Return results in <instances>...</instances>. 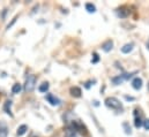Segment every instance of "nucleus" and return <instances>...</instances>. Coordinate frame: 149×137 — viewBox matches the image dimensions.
<instances>
[{"mask_svg":"<svg viewBox=\"0 0 149 137\" xmlns=\"http://www.w3.org/2000/svg\"><path fill=\"white\" fill-rule=\"evenodd\" d=\"M125 99H126V100H134L133 97H128V96H125Z\"/></svg>","mask_w":149,"mask_h":137,"instance_id":"nucleus-23","label":"nucleus"},{"mask_svg":"<svg viewBox=\"0 0 149 137\" xmlns=\"http://www.w3.org/2000/svg\"><path fill=\"white\" fill-rule=\"evenodd\" d=\"M86 9H87L88 13H95V12H96V7H95V5H93V3H90V2L86 3Z\"/></svg>","mask_w":149,"mask_h":137,"instance_id":"nucleus-14","label":"nucleus"},{"mask_svg":"<svg viewBox=\"0 0 149 137\" xmlns=\"http://www.w3.org/2000/svg\"><path fill=\"white\" fill-rule=\"evenodd\" d=\"M98 60H100V58H98V54H97V53H94V59L91 60V62H93V64H96Z\"/></svg>","mask_w":149,"mask_h":137,"instance_id":"nucleus-19","label":"nucleus"},{"mask_svg":"<svg viewBox=\"0 0 149 137\" xmlns=\"http://www.w3.org/2000/svg\"><path fill=\"white\" fill-rule=\"evenodd\" d=\"M21 90H22V86H21V84H19V83L14 84L13 88H12V92H13V93H20Z\"/></svg>","mask_w":149,"mask_h":137,"instance_id":"nucleus-16","label":"nucleus"},{"mask_svg":"<svg viewBox=\"0 0 149 137\" xmlns=\"http://www.w3.org/2000/svg\"><path fill=\"white\" fill-rule=\"evenodd\" d=\"M124 81H125V78H124V76H123V75H119V76H117V77H113V78H112V82H113V84H114V85H119V84H121Z\"/></svg>","mask_w":149,"mask_h":137,"instance_id":"nucleus-13","label":"nucleus"},{"mask_svg":"<svg viewBox=\"0 0 149 137\" xmlns=\"http://www.w3.org/2000/svg\"><path fill=\"white\" fill-rule=\"evenodd\" d=\"M134 112H135V113H134V126H135L136 128H140V127L143 126V122H142L141 118L138 116V109H135Z\"/></svg>","mask_w":149,"mask_h":137,"instance_id":"nucleus-6","label":"nucleus"},{"mask_svg":"<svg viewBox=\"0 0 149 137\" xmlns=\"http://www.w3.org/2000/svg\"><path fill=\"white\" fill-rule=\"evenodd\" d=\"M147 48L149 50V39H148V42H147Z\"/></svg>","mask_w":149,"mask_h":137,"instance_id":"nucleus-24","label":"nucleus"},{"mask_svg":"<svg viewBox=\"0 0 149 137\" xmlns=\"http://www.w3.org/2000/svg\"><path fill=\"white\" fill-rule=\"evenodd\" d=\"M84 86H86V88H87V89H89V88H90V86H91V81H89V82H87V83H86V85H84Z\"/></svg>","mask_w":149,"mask_h":137,"instance_id":"nucleus-22","label":"nucleus"},{"mask_svg":"<svg viewBox=\"0 0 149 137\" xmlns=\"http://www.w3.org/2000/svg\"><path fill=\"white\" fill-rule=\"evenodd\" d=\"M27 130H28V127H27L26 125H22V126H20V127L17 128L16 135H17V136H23V135L27 133Z\"/></svg>","mask_w":149,"mask_h":137,"instance_id":"nucleus-11","label":"nucleus"},{"mask_svg":"<svg viewBox=\"0 0 149 137\" xmlns=\"http://www.w3.org/2000/svg\"><path fill=\"white\" fill-rule=\"evenodd\" d=\"M148 90H149V83H148Z\"/></svg>","mask_w":149,"mask_h":137,"instance_id":"nucleus-25","label":"nucleus"},{"mask_svg":"<svg viewBox=\"0 0 149 137\" xmlns=\"http://www.w3.org/2000/svg\"><path fill=\"white\" fill-rule=\"evenodd\" d=\"M7 136V126L5 122H0V137Z\"/></svg>","mask_w":149,"mask_h":137,"instance_id":"nucleus-12","label":"nucleus"},{"mask_svg":"<svg viewBox=\"0 0 149 137\" xmlns=\"http://www.w3.org/2000/svg\"><path fill=\"white\" fill-rule=\"evenodd\" d=\"M143 127L146 130H149V120H145L143 121Z\"/></svg>","mask_w":149,"mask_h":137,"instance_id":"nucleus-21","label":"nucleus"},{"mask_svg":"<svg viewBox=\"0 0 149 137\" xmlns=\"http://www.w3.org/2000/svg\"><path fill=\"white\" fill-rule=\"evenodd\" d=\"M38 90H39L40 92H46V91L49 90V83H47V82H44V83H42V84L39 85Z\"/></svg>","mask_w":149,"mask_h":137,"instance_id":"nucleus-15","label":"nucleus"},{"mask_svg":"<svg viewBox=\"0 0 149 137\" xmlns=\"http://www.w3.org/2000/svg\"><path fill=\"white\" fill-rule=\"evenodd\" d=\"M123 127H124V129H125V133H126L127 135H131V134H132L131 127H130V125H128L127 122H124V123H123Z\"/></svg>","mask_w":149,"mask_h":137,"instance_id":"nucleus-17","label":"nucleus"},{"mask_svg":"<svg viewBox=\"0 0 149 137\" xmlns=\"http://www.w3.org/2000/svg\"><path fill=\"white\" fill-rule=\"evenodd\" d=\"M36 76L35 75H28L27 80H26V84H24V90L27 92H31L35 89V84H36Z\"/></svg>","mask_w":149,"mask_h":137,"instance_id":"nucleus-2","label":"nucleus"},{"mask_svg":"<svg viewBox=\"0 0 149 137\" xmlns=\"http://www.w3.org/2000/svg\"><path fill=\"white\" fill-rule=\"evenodd\" d=\"M133 47H134V44H133V43H130V44H125V45L121 47V52H123V53H125V54H127V53L132 52Z\"/></svg>","mask_w":149,"mask_h":137,"instance_id":"nucleus-10","label":"nucleus"},{"mask_svg":"<svg viewBox=\"0 0 149 137\" xmlns=\"http://www.w3.org/2000/svg\"><path fill=\"white\" fill-rule=\"evenodd\" d=\"M112 46H113V42H112V40H107L105 43H103L102 50H103L104 52H110L112 50Z\"/></svg>","mask_w":149,"mask_h":137,"instance_id":"nucleus-9","label":"nucleus"},{"mask_svg":"<svg viewBox=\"0 0 149 137\" xmlns=\"http://www.w3.org/2000/svg\"><path fill=\"white\" fill-rule=\"evenodd\" d=\"M45 98H46V100H47L49 103L51 104V105H53V106H57V105L60 104V100H59L57 97H54L52 93H47Z\"/></svg>","mask_w":149,"mask_h":137,"instance_id":"nucleus-4","label":"nucleus"},{"mask_svg":"<svg viewBox=\"0 0 149 137\" xmlns=\"http://www.w3.org/2000/svg\"><path fill=\"white\" fill-rule=\"evenodd\" d=\"M70 92H71V95H72V97H75V98H80L81 97V89L79 88V86H72L71 88V90H70Z\"/></svg>","mask_w":149,"mask_h":137,"instance_id":"nucleus-8","label":"nucleus"},{"mask_svg":"<svg viewBox=\"0 0 149 137\" xmlns=\"http://www.w3.org/2000/svg\"><path fill=\"white\" fill-rule=\"evenodd\" d=\"M132 86L135 89V90H140L142 88V80L140 77H135L133 81H132Z\"/></svg>","mask_w":149,"mask_h":137,"instance_id":"nucleus-5","label":"nucleus"},{"mask_svg":"<svg viewBox=\"0 0 149 137\" xmlns=\"http://www.w3.org/2000/svg\"><path fill=\"white\" fill-rule=\"evenodd\" d=\"M104 103L111 109H116V111H121L123 109V105L116 97H108Z\"/></svg>","mask_w":149,"mask_h":137,"instance_id":"nucleus-1","label":"nucleus"},{"mask_svg":"<svg viewBox=\"0 0 149 137\" xmlns=\"http://www.w3.org/2000/svg\"><path fill=\"white\" fill-rule=\"evenodd\" d=\"M10 105H12V102L10 100H8V102H6L5 104V111H6V113L7 114H9V115H12V113H10Z\"/></svg>","mask_w":149,"mask_h":137,"instance_id":"nucleus-18","label":"nucleus"},{"mask_svg":"<svg viewBox=\"0 0 149 137\" xmlns=\"http://www.w3.org/2000/svg\"><path fill=\"white\" fill-rule=\"evenodd\" d=\"M116 13H117V15H118L119 17L124 19V17H127V16H128V14H130V9H128L126 6H123V7L118 8Z\"/></svg>","mask_w":149,"mask_h":137,"instance_id":"nucleus-3","label":"nucleus"},{"mask_svg":"<svg viewBox=\"0 0 149 137\" xmlns=\"http://www.w3.org/2000/svg\"><path fill=\"white\" fill-rule=\"evenodd\" d=\"M77 134H76V130L72 126H68L67 129L65 130V137H76Z\"/></svg>","mask_w":149,"mask_h":137,"instance_id":"nucleus-7","label":"nucleus"},{"mask_svg":"<svg viewBox=\"0 0 149 137\" xmlns=\"http://www.w3.org/2000/svg\"><path fill=\"white\" fill-rule=\"evenodd\" d=\"M16 20H17V16H15V17H14V19L12 20V22H10V23H9V24L7 26V29H9V28H12V26H13V24H14V23L16 22Z\"/></svg>","mask_w":149,"mask_h":137,"instance_id":"nucleus-20","label":"nucleus"}]
</instances>
